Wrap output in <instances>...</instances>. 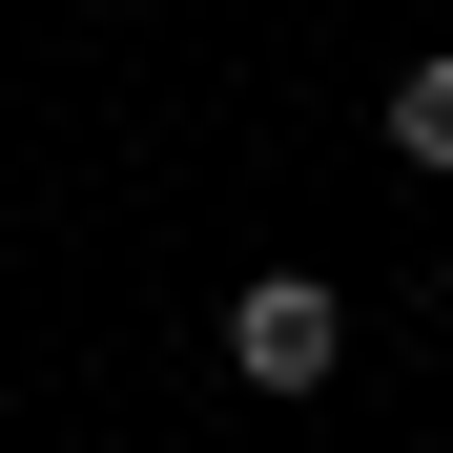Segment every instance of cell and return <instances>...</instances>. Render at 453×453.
I'll use <instances>...</instances> for the list:
<instances>
[{"label": "cell", "mask_w": 453, "mask_h": 453, "mask_svg": "<svg viewBox=\"0 0 453 453\" xmlns=\"http://www.w3.org/2000/svg\"><path fill=\"white\" fill-rule=\"evenodd\" d=\"M226 371H248V392H330L350 371V288L330 268H248L226 288Z\"/></svg>", "instance_id": "1"}, {"label": "cell", "mask_w": 453, "mask_h": 453, "mask_svg": "<svg viewBox=\"0 0 453 453\" xmlns=\"http://www.w3.org/2000/svg\"><path fill=\"white\" fill-rule=\"evenodd\" d=\"M392 165H433V186H453V62H412V83H392Z\"/></svg>", "instance_id": "2"}]
</instances>
